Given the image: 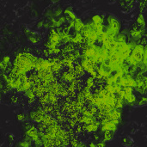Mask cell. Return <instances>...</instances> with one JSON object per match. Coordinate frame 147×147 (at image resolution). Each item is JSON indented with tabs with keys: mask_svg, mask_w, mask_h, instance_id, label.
<instances>
[{
	"mask_svg": "<svg viewBox=\"0 0 147 147\" xmlns=\"http://www.w3.org/2000/svg\"><path fill=\"white\" fill-rule=\"evenodd\" d=\"M62 13H64V11L62 10V9L61 8H59V7H58L56 9H54V12H53V17L54 18H56V17H60L61 16V15H62Z\"/></svg>",
	"mask_w": 147,
	"mask_h": 147,
	"instance_id": "10",
	"label": "cell"
},
{
	"mask_svg": "<svg viewBox=\"0 0 147 147\" xmlns=\"http://www.w3.org/2000/svg\"><path fill=\"white\" fill-rule=\"evenodd\" d=\"M136 3V0H118V6L122 12L129 13L135 8Z\"/></svg>",
	"mask_w": 147,
	"mask_h": 147,
	"instance_id": "1",
	"label": "cell"
},
{
	"mask_svg": "<svg viewBox=\"0 0 147 147\" xmlns=\"http://www.w3.org/2000/svg\"><path fill=\"white\" fill-rule=\"evenodd\" d=\"M114 131L116 132L117 130V125L114 122V121H108L102 124V131Z\"/></svg>",
	"mask_w": 147,
	"mask_h": 147,
	"instance_id": "3",
	"label": "cell"
},
{
	"mask_svg": "<svg viewBox=\"0 0 147 147\" xmlns=\"http://www.w3.org/2000/svg\"><path fill=\"white\" fill-rule=\"evenodd\" d=\"M84 25L82 22V21L78 18H76L74 20V29L76 32H81L84 28Z\"/></svg>",
	"mask_w": 147,
	"mask_h": 147,
	"instance_id": "5",
	"label": "cell"
},
{
	"mask_svg": "<svg viewBox=\"0 0 147 147\" xmlns=\"http://www.w3.org/2000/svg\"><path fill=\"white\" fill-rule=\"evenodd\" d=\"M91 22L96 24V25H100V24H103L104 22V18H102V16H98V15H96L92 17L91 19Z\"/></svg>",
	"mask_w": 147,
	"mask_h": 147,
	"instance_id": "7",
	"label": "cell"
},
{
	"mask_svg": "<svg viewBox=\"0 0 147 147\" xmlns=\"http://www.w3.org/2000/svg\"><path fill=\"white\" fill-rule=\"evenodd\" d=\"M74 55H75V57H76V58H78L79 56H81V55H80V53H79V51H78V50L74 51Z\"/></svg>",
	"mask_w": 147,
	"mask_h": 147,
	"instance_id": "15",
	"label": "cell"
},
{
	"mask_svg": "<svg viewBox=\"0 0 147 147\" xmlns=\"http://www.w3.org/2000/svg\"><path fill=\"white\" fill-rule=\"evenodd\" d=\"M145 34V27L139 25L136 22L132 25L130 28V35L134 39H140Z\"/></svg>",
	"mask_w": 147,
	"mask_h": 147,
	"instance_id": "2",
	"label": "cell"
},
{
	"mask_svg": "<svg viewBox=\"0 0 147 147\" xmlns=\"http://www.w3.org/2000/svg\"><path fill=\"white\" fill-rule=\"evenodd\" d=\"M136 22L142 26V27H146V21H145V18L143 16V14L142 13H140L139 16H137V19H136Z\"/></svg>",
	"mask_w": 147,
	"mask_h": 147,
	"instance_id": "9",
	"label": "cell"
},
{
	"mask_svg": "<svg viewBox=\"0 0 147 147\" xmlns=\"http://www.w3.org/2000/svg\"><path fill=\"white\" fill-rule=\"evenodd\" d=\"M114 133H115L114 131H109V130L105 131L103 135V141H110L114 137Z\"/></svg>",
	"mask_w": 147,
	"mask_h": 147,
	"instance_id": "8",
	"label": "cell"
},
{
	"mask_svg": "<svg viewBox=\"0 0 147 147\" xmlns=\"http://www.w3.org/2000/svg\"><path fill=\"white\" fill-rule=\"evenodd\" d=\"M17 119H18V121H24L25 120V116L23 115H17Z\"/></svg>",
	"mask_w": 147,
	"mask_h": 147,
	"instance_id": "14",
	"label": "cell"
},
{
	"mask_svg": "<svg viewBox=\"0 0 147 147\" xmlns=\"http://www.w3.org/2000/svg\"><path fill=\"white\" fill-rule=\"evenodd\" d=\"M50 1H51V3H59V0H50Z\"/></svg>",
	"mask_w": 147,
	"mask_h": 147,
	"instance_id": "18",
	"label": "cell"
},
{
	"mask_svg": "<svg viewBox=\"0 0 147 147\" xmlns=\"http://www.w3.org/2000/svg\"><path fill=\"white\" fill-rule=\"evenodd\" d=\"M64 16H65L66 20L67 21H71V20H75L77 18L76 15L72 12L71 9V8H66L65 10H64Z\"/></svg>",
	"mask_w": 147,
	"mask_h": 147,
	"instance_id": "4",
	"label": "cell"
},
{
	"mask_svg": "<svg viewBox=\"0 0 147 147\" xmlns=\"http://www.w3.org/2000/svg\"><path fill=\"white\" fill-rule=\"evenodd\" d=\"M43 24H44V23H43V21H40V22H38V24H37V28H40L41 26H43Z\"/></svg>",
	"mask_w": 147,
	"mask_h": 147,
	"instance_id": "16",
	"label": "cell"
},
{
	"mask_svg": "<svg viewBox=\"0 0 147 147\" xmlns=\"http://www.w3.org/2000/svg\"><path fill=\"white\" fill-rule=\"evenodd\" d=\"M138 7L140 13H143L147 9V0H140L138 2Z\"/></svg>",
	"mask_w": 147,
	"mask_h": 147,
	"instance_id": "6",
	"label": "cell"
},
{
	"mask_svg": "<svg viewBox=\"0 0 147 147\" xmlns=\"http://www.w3.org/2000/svg\"><path fill=\"white\" fill-rule=\"evenodd\" d=\"M74 46L72 45V44H68V45H66L65 47V48H64V52H65V53H70V52H71V51H74Z\"/></svg>",
	"mask_w": 147,
	"mask_h": 147,
	"instance_id": "12",
	"label": "cell"
},
{
	"mask_svg": "<svg viewBox=\"0 0 147 147\" xmlns=\"http://www.w3.org/2000/svg\"><path fill=\"white\" fill-rule=\"evenodd\" d=\"M106 145H105V143H103V142H102V143H99V144H97L96 145V146H105Z\"/></svg>",
	"mask_w": 147,
	"mask_h": 147,
	"instance_id": "17",
	"label": "cell"
},
{
	"mask_svg": "<svg viewBox=\"0 0 147 147\" xmlns=\"http://www.w3.org/2000/svg\"><path fill=\"white\" fill-rule=\"evenodd\" d=\"M86 84H87V86H89L90 88L91 86H93V85H94V78H93V77L89 78L87 79V81H86Z\"/></svg>",
	"mask_w": 147,
	"mask_h": 147,
	"instance_id": "13",
	"label": "cell"
},
{
	"mask_svg": "<svg viewBox=\"0 0 147 147\" xmlns=\"http://www.w3.org/2000/svg\"><path fill=\"white\" fill-rule=\"evenodd\" d=\"M74 70H75L77 74H78V73L83 74L84 73V67L82 66V65H75Z\"/></svg>",
	"mask_w": 147,
	"mask_h": 147,
	"instance_id": "11",
	"label": "cell"
},
{
	"mask_svg": "<svg viewBox=\"0 0 147 147\" xmlns=\"http://www.w3.org/2000/svg\"><path fill=\"white\" fill-rule=\"evenodd\" d=\"M136 1H137V2H139V1H140V0H136Z\"/></svg>",
	"mask_w": 147,
	"mask_h": 147,
	"instance_id": "19",
	"label": "cell"
}]
</instances>
